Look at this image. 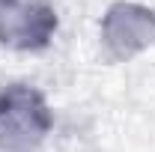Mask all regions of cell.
<instances>
[{
	"label": "cell",
	"instance_id": "1",
	"mask_svg": "<svg viewBox=\"0 0 155 152\" xmlns=\"http://www.w3.org/2000/svg\"><path fill=\"white\" fill-rule=\"evenodd\" d=\"M54 114L30 84L0 87V152H36L51 134Z\"/></svg>",
	"mask_w": 155,
	"mask_h": 152
},
{
	"label": "cell",
	"instance_id": "2",
	"mask_svg": "<svg viewBox=\"0 0 155 152\" xmlns=\"http://www.w3.org/2000/svg\"><path fill=\"white\" fill-rule=\"evenodd\" d=\"M98 39L114 60H131L155 48V9L131 0L114 3L98 24Z\"/></svg>",
	"mask_w": 155,
	"mask_h": 152
},
{
	"label": "cell",
	"instance_id": "3",
	"mask_svg": "<svg viewBox=\"0 0 155 152\" xmlns=\"http://www.w3.org/2000/svg\"><path fill=\"white\" fill-rule=\"evenodd\" d=\"M57 9L51 0H3L0 45L12 51H42L57 33Z\"/></svg>",
	"mask_w": 155,
	"mask_h": 152
},
{
	"label": "cell",
	"instance_id": "4",
	"mask_svg": "<svg viewBox=\"0 0 155 152\" xmlns=\"http://www.w3.org/2000/svg\"><path fill=\"white\" fill-rule=\"evenodd\" d=\"M0 6H3V0H0Z\"/></svg>",
	"mask_w": 155,
	"mask_h": 152
}]
</instances>
